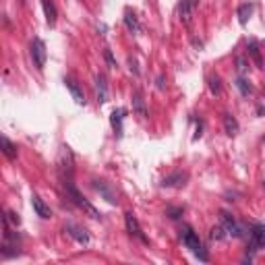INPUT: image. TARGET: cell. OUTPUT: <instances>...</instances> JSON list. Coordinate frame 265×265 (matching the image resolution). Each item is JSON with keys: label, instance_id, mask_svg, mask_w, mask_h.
<instances>
[{"label": "cell", "instance_id": "6da1fadb", "mask_svg": "<svg viewBox=\"0 0 265 265\" xmlns=\"http://www.w3.org/2000/svg\"><path fill=\"white\" fill-rule=\"evenodd\" d=\"M180 238H182V245H184L195 257H199L201 261H207V259H209V255L205 253L201 241H199V236H197V232H195L191 226H182V228H180Z\"/></svg>", "mask_w": 265, "mask_h": 265}, {"label": "cell", "instance_id": "7a4b0ae2", "mask_svg": "<svg viewBox=\"0 0 265 265\" xmlns=\"http://www.w3.org/2000/svg\"><path fill=\"white\" fill-rule=\"evenodd\" d=\"M64 189H66V193H69V197H71V201L79 207V209H83L89 218H93V220H99V211L87 201V199L75 189V184H73V178H64Z\"/></svg>", "mask_w": 265, "mask_h": 265}, {"label": "cell", "instance_id": "3957f363", "mask_svg": "<svg viewBox=\"0 0 265 265\" xmlns=\"http://www.w3.org/2000/svg\"><path fill=\"white\" fill-rule=\"evenodd\" d=\"M29 52H31V60H33V64H36L38 69L42 71L44 66H46V58H48L46 44H44L40 38H36V40L31 42V46H29Z\"/></svg>", "mask_w": 265, "mask_h": 265}, {"label": "cell", "instance_id": "277c9868", "mask_svg": "<svg viewBox=\"0 0 265 265\" xmlns=\"http://www.w3.org/2000/svg\"><path fill=\"white\" fill-rule=\"evenodd\" d=\"M261 249H265V226L263 224H255L251 228V236H249V251L251 253H259Z\"/></svg>", "mask_w": 265, "mask_h": 265}, {"label": "cell", "instance_id": "5b68a950", "mask_svg": "<svg viewBox=\"0 0 265 265\" xmlns=\"http://www.w3.org/2000/svg\"><path fill=\"white\" fill-rule=\"evenodd\" d=\"M220 218H222V226L226 228V232H228V236H234V238H243L245 236V232H243V226L232 218L230 214H226V211H222L220 214Z\"/></svg>", "mask_w": 265, "mask_h": 265}, {"label": "cell", "instance_id": "8992f818", "mask_svg": "<svg viewBox=\"0 0 265 265\" xmlns=\"http://www.w3.org/2000/svg\"><path fill=\"white\" fill-rule=\"evenodd\" d=\"M124 224H126V230H128V234H130V236L139 238L141 243H149V241H147V236L143 234V228H141L139 220H137L135 216H132L130 211H126V214H124Z\"/></svg>", "mask_w": 265, "mask_h": 265}, {"label": "cell", "instance_id": "52a82bcc", "mask_svg": "<svg viewBox=\"0 0 265 265\" xmlns=\"http://www.w3.org/2000/svg\"><path fill=\"white\" fill-rule=\"evenodd\" d=\"M91 184H93V189H95L99 195H102V197L106 199L108 203H112V205H114V203H118V199H116V191L112 189V184H110V182H106V180H93Z\"/></svg>", "mask_w": 265, "mask_h": 265}, {"label": "cell", "instance_id": "ba28073f", "mask_svg": "<svg viewBox=\"0 0 265 265\" xmlns=\"http://www.w3.org/2000/svg\"><path fill=\"white\" fill-rule=\"evenodd\" d=\"M64 232H66V234H69L71 238H75L79 245H87V243H89L87 230L81 228V226H77V224H66V226H64Z\"/></svg>", "mask_w": 265, "mask_h": 265}, {"label": "cell", "instance_id": "9c48e42d", "mask_svg": "<svg viewBox=\"0 0 265 265\" xmlns=\"http://www.w3.org/2000/svg\"><path fill=\"white\" fill-rule=\"evenodd\" d=\"M95 97H97V102L99 104H104L108 102V83H106V77L104 75H95Z\"/></svg>", "mask_w": 265, "mask_h": 265}, {"label": "cell", "instance_id": "30bf717a", "mask_svg": "<svg viewBox=\"0 0 265 265\" xmlns=\"http://www.w3.org/2000/svg\"><path fill=\"white\" fill-rule=\"evenodd\" d=\"M64 85H66V89L71 91V95H73V99H75V102H77V104H81V106H85V102H87V99H85V93H83V89L77 85V81H75V79H71V77H66V79H64Z\"/></svg>", "mask_w": 265, "mask_h": 265}, {"label": "cell", "instance_id": "8fae6325", "mask_svg": "<svg viewBox=\"0 0 265 265\" xmlns=\"http://www.w3.org/2000/svg\"><path fill=\"white\" fill-rule=\"evenodd\" d=\"M187 178H189V174L178 170V172H174V174H170V176H166V178L162 180V187H168V189L176 187V189H180V187L187 184Z\"/></svg>", "mask_w": 265, "mask_h": 265}, {"label": "cell", "instance_id": "7c38bea8", "mask_svg": "<svg viewBox=\"0 0 265 265\" xmlns=\"http://www.w3.org/2000/svg\"><path fill=\"white\" fill-rule=\"evenodd\" d=\"M197 5H199V0H182V3H180L178 15H180V21H182V23H189V21H191V17H193Z\"/></svg>", "mask_w": 265, "mask_h": 265}, {"label": "cell", "instance_id": "4fadbf2b", "mask_svg": "<svg viewBox=\"0 0 265 265\" xmlns=\"http://www.w3.org/2000/svg\"><path fill=\"white\" fill-rule=\"evenodd\" d=\"M31 205H33V211H36L42 220H50V218H52V209L42 201V199H40L38 195H33V197H31Z\"/></svg>", "mask_w": 265, "mask_h": 265}, {"label": "cell", "instance_id": "5bb4252c", "mask_svg": "<svg viewBox=\"0 0 265 265\" xmlns=\"http://www.w3.org/2000/svg\"><path fill=\"white\" fill-rule=\"evenodd\" d=\"M224 128H226V135L230 137H236L238 135V120L232 116V114H224Z\"/></svg>", "mask_w": 265, "mask_h": 265}, {"label": "cell", "instance_id": "9a60e30c", "mask_svg": "<svg viewBox=\"0 0 265 265\" xmlns=\"http://www.w3.org/2000/svg\"><path fill=\"white\" fill-rule=\"evenodd\" d=\"M124 114H126V110H124V108H116V110L112 112V116H110L112 128L116 130V135H118V137L122 135V118H124Z\"/></svg>", "mask_w": 265, "mask_h": 265}, {"label": "cell", "instance_id": "2e32d148", "mask_svg": "<svg viewBox=\"0 0 265 265\" xmlns=\"http://www.w3.org/2000/svg\"><path fill=\"white\" fill-rule=\"evenodd\" d=\"M40 3H42L44 13H46V21H48V25H56V17H58V13H56L54 3H52V0H40Z\"/></svg>", "mask_w": 265, "mask_h": 265}, {"label": "cell", "instance_id": "e0dca14e", "mask_svg": "<svg viewBox=\"0 0 265 265\" xmlns=\"http://www.w3.org/2000/svg\"><path fill=\"white\" fill-rule=\"evenodd\" d=\"M132 112H135L137 116H141V118L147 116V110H145V102H143L141 91H135V95H132Z\"/></svg>", "mask_w": 265, "mask_h": 265}, {"label": "cell", "instance_id": "ac0fdd59", "mask_svg": "<svg viewBox=\"0 0 265 265\" xmlns=\"http://www.w3.org/2000/svg\"><path fill=\"white\" fill-rule=\"evenodd\" d=\"M124 25H126L128 31H132V33H141V25H139V19H137L135 13H130V11L124 13Z\"/></svg>", "mask_w": 265, "mask_h": 265}, {"label": "cell", "instance_id": "d6986e66", "mask_svg": "<svg viewBox=\"0 0 265 265\" xmlns=\"http://www.w3.org/2000/svg\"><path fill=\"white\" fill-rule=\"evenodd\" d=\"M253 11H255V7H253V5H249V3L238 7V21H241V25H247V21L251 19Z\"/></svg>", "mask_w": 265, "mask_h": 265}, {"label": "cell", "instance_id": "ffe728a7", "mask_svg": "<svg viewBox=\"0 0 265 265\" xmlns=\"http://www.w3.org/2000/svg\"><path fill=\"white\" fill-rule=\"evenodd\" d=\"M0 143H3V151H5V155H7L9 160H15V157H17V145H13L9 137H3V139H0Z\"/></svg>", "mask_w": 265, "mask_h": 265}, {"label": "cell", "instance_id": "44dd1931", "mask_svg": "<svg viewBox=\"0 0 265 265\" xmlns=\"http://www.w3.org/2000/svg\"><path fill=\"white\" fill-rule=\"evenodd\" d=\"M249 54H251V58L255 60V64L257 66H263V60H261V52H259V44L253 40V42H249Z\"/></svg>", "mask_w": 265, "mask_h": 265}, {"label": "cell", "instance_id": "7402d4cb", "mask_svg": "<svg viewBox=\"0 0 265 265\" xmlns=\"http://www.w3.org/2000/svg\"><path fill=\"white\" fill-rule=\"evenodd\" d=\"M209 236H211V241H224V238L228 236V232H226V228H224L222 224H218V226H214V228H211Z\"/></svg>", "mask_w": 265, "mask_h": 265}, {"label": "cell", "instance_id": "603a6c76", "mask_svg": "<svg viewBox=\"0 0 265 265\" xmlns=\"http://www.w3.org/2000/svg\"><path fill=\"white\" fill-rule=\"evenodd\" d=\"M209 91H211L214 95H220V93H222V81H220L218 75H216V77H209Z\"/></svg>", "mask_w": 265, "mask_h": 265}, {"label": "cell", "instance_id": "cb8c5ba5", "mask_svg": "<svg viewBox=\"0 0 265 265\" xmlns=\"http://www.w3.org/2000/svg\"><path fill=\"white\" fill-rule=\"evenodd\" d=\"M236 87L241 89V93H243V95H249V93H253V87H251V83H249L247 79H243V77H238V79H236Z\"/></svg>", "mask_w": 265, "mask_h": 265}, {"label": "cell", "instance_id": "d4e9b609", "mask_svg": "<svg viewBox=\"0 0 265 265\" xmlns=\"http://www.w3.org/2000/svg\"><path fill=\"white\" fill-rule=\"evenodd\" d=\"M104 58H106V62H108L110 69H116V66H118V64H116V60H114V56H112V52H110L108 48L104 50Z\"/></svg>", "mask_w": 265, "mask_h": 265}, {"label": "cell", "instance_id": "484cf974", "mask_svg": "<svg viewBox=\"0 0 265 265\" xmlns=\"http://www.w3.org/2000/svg\"><path fill=\"white\" fill-rule=\"evenodd\" d=\"M166 216L172 218V220H176V218L182 216V209H180V207H168V209H166Z\"/></svg>", "mask_w": 265, "mask_h": 265}, {"label": "cell", "instance_id": "4316f807", "mask_svg": "<svg viewBox=\"0 0 265 265\" xmlns=\"http://www.w3.org/2000/svg\"><path fill=\"white\" fill-rule=\"evenodd\" d=\"M236 66H238V73L243 75V73H247V69H249V66H247V60L243 58V56H238L236 58Z\"/></svg>", "mask_w": 265, "mask_h": 265}, {"label": "cell", "instance_id": "83f0119b", "mask_svg": "<svg viewBox=\"0 0 265 265\" xmlns=\"http://www.w3.org/2000/svg\"><path fill=\"white\" fill-rule=\"evenodd\" d=\"M128 69H130V73L139 75V69H137V60H135V58H128Z\"/></svg>", "mask_w": 265, "mask_h": 265}, {"label": "cell", "instance_id": "f1b7e54d", "mask_svg": "<svg viewBox=\"0 0 265 265\" xmlns=\"http://www.w3.org/2000/svg\"><path fill=\"white\" fill-rule=\"evenodd\" d=\"M7 218H9V220H11L15 226H19V222H21V220H19V216H17L15 211H7Z\"/></svg>", "mask_w": 265, "mask_h": 265}, {"label": "cell", "instance_id": "f546056e", "mask_svg": "<svg viewBox=\"0 0 265 265\" xmlns=\"http://www.w3.org/2000/svg\"><path fill=\"white\" fill-rule=\"evenodd\" d=\"M164 81H166V79H164V75H160V77H157V89H164V87H166V83H164Z\"/></svg>", "mask_w": 265, "mask_h": 265}, {"label": "cell", "instance_id": "4dcf8cb0", "mask_svg": "<svg viewBox=\"0 0 265 265\" xmlns=\"http://www.w3.org/2000/svg\"><path fill=\"white\" fill-rule=\"evenodd\" d=\"M21 3H23V0H21Z\"/></svg>", "mask_w": 265, "mask_h": 265}]
</instances>
